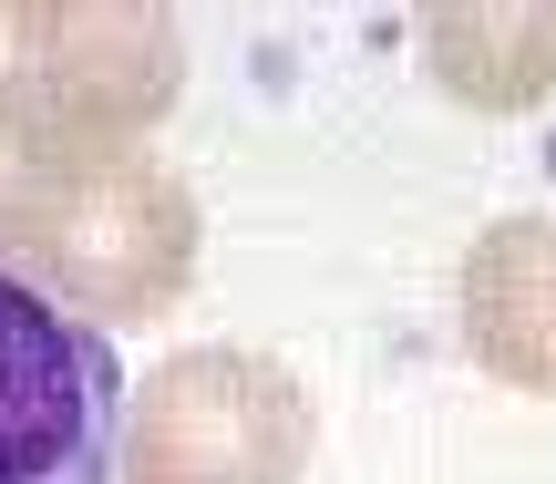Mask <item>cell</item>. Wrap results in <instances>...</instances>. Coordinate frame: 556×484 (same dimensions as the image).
Returning <instances> with one entry per match:
<instances>
[{"mask_svg":"<svg viewBox=\"0 0 556 484\" xmlns=\"http://www.w3.org/2000/svg\"><path fill=\"white\" fill-rule=\"evenodd\" d=\"M197 247H206L197 186L165 155H144V144H73L41 217H31V238H21V279L114 341L135 320H165L197 289Z\"/></svg>","mask_w":556,"mask_h":484,"instance_id":"cell-1","label":"cell"},{"mask_svg":"<svg viewBox=\"0 0 556 484\" xmlns=\"http://www.w3.org/2000/svg\"><path fill=\"white\" fill-rule=\"evenodd\" d=\"M319 444V412L289 361L238 341H206L155 361L124 392L114 484H299Z\"/></svg>","mask_w":556,"mask_h":484,"instance_id":"cell-2","label":"cell"},{"mask_svg":"<svg viewBox=\"0 0 556 484\" xmlns=\"http://www.w3.org/2000/svg\"><path fill=\"white\" fill-rule=\"evenodd\" d=\"M124 371L114 341L0 268V484H114Z\"/></svg>","mask_w":556,"mask_h":484,"instance_id":"cell-3","label":"cell"},{"mask_svg":"<svg viewBox=\"0 0 556 484\" xmlns=\"http://www.w3.org/2000/svg\"><path fill=\"white\" fill-rule=\"evenodd\" d=\"M11 52H21L11 82L73 144H144L186 93V31H176V11H144V0L11 11Z\"/></svg>","mask_w":556,"mask_h":484,"instance_id":"cell-4","label":"cell"},{"mask_svg":"<svg viewBox=\"0 0 556 484\" xmlns=\"http://www.w3.org/2000/svg\"><path fill=\"white\" fill-rule=\"evenodd\" d=\"M464 351L484 382L556 403V206L495 217L464 247Z\"/></svg>","mask_w":556,"mask_h":484,"instance_id":"cell-5","label":"cell"},{"mask_svg":"<svg viewBox=\"0 0 556 484\" xmlns=\"http://www.w3.org/2000/svg\"><path fill=\"white\" fill-rule=\"evenodd\" d=\"M422 62L475 114H526V103L556 93V0L546 11H433Z\"/></svg>","mask_w":556,"mask_h":484,"instance_id":"cell-6","label":"cell"},{"mask_svg":"<svg viewBox=\"0 0 556 484\" xmlns=\"http://www.w3.org/2000/svg\"><path fill=\"white\" fill-rule=\"evenodd\" d=\"M62 155H73V135H62V124L0 73V247H11V258H21V238H31L41 196H52Z\"/></svg>","mask_w":556,"mask_h":484,"instance_id":"cell-7","label":"cell"}]
</instances>
